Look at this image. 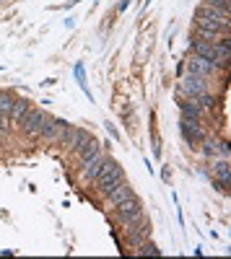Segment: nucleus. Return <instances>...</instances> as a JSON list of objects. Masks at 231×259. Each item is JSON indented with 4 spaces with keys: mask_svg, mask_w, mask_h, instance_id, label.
Returning <instances> with one entry per match:
<instances>
[{
    "mask_svg": "<svg viewBox=\"0 0 231 259\" xmlns=\"http://www.w3.org/2000/svg\"><path fill=\"white\" fill-rule=\"evenodd\" d=\"M96 182V189H99V194H107L120 184V182H125V171H122V166L117 163V161H112V158H107L104 161V166H101V171H99V177L94 179Z\"/></svg>",
    "mask_w": 231,
    "mask_h": 259,
    "instance_id": "nucleus-1",
    "label": "nucleus"
},
{
    "mask_svg": "<svg viewBox=\"0 0 231 259\" xmlns=\"http://www.w3.org/2000/svg\"><path fill=\"white\" fill-rule=\"evenodd\" d=\"M198 26L216 29V31H221V34L228 36L231 21H228V13H226V11H218V8H211V6H203V8L198 11Z\"/></svg>",
    "mask_w": 231,
    "mask_h": 259,
    "instance_id": "nucleus-2",
    "label": "nucleus"
},
{
    "mask_svg": "<svg viewBox=\"0 0 231 259\" xmlns=\"http://www.w3.org/2000/svg\"><path fill=\"white\" fill-rule=\"evenodd\" d=\"M50 119H52V117H50L47 112H42V109H29L18 124H21V130H24L29 138H39V135H42V127H45Z\"/></svg>",
    "mask_w": 231,
    "mask_h": 259,
    "instance_id": "nucleus-3",
    "label": "nucleus"
},
{
    "mask_svg": "<svg viewBox=\"0 0 231 259\" xmlns=\"http://www.w3.org/2000/svg\"><path fill=\"white\" fill-rule=\"evenodd\" d=\"M205 80H208V78H200V75H190V73H187V75L179 80L177 91H179L182 99H198V96H203V94L208 91V83H205Z\"/></svg>",
    "mask_w": 231,
    "mask_h": 259,
    "instance_id": "nucleus-4",
    "label": "nucleus"
},
{
    "mask_svg": "<svg viewBox=\"0 0 231 259\" xmlns=\"http://www.w3.org/2000/svg\"><path fill=\"white\" fill-rule=\"evenodd\" d=\"M148 239H151V223L145 221V215H140L135 223L128 226V244L138 249L143 241H148Z\"/></svg>",
    "mask_w": 231,
    "mask_h": 259,
    "instance_id": "nucleus-5",
    "label": "nucleus"
},
{
    "mask_svg": "<svg viewBox=\"0 0 231 259\" xmlns=\"http://www.w3.org/2000/svg\"><path fill=\"white\" fill-rule=\"evenodd\" d=\"M190 47H192V55H198V57H203V60H208V62H213L216 68H226V62H221L218 60V55H216V41H203V39H192L190 41Z\"/></svg>",
    "mask_w": 231,
    "mask_h": 259,
    "instance_id": "nucleus-6",
    "label": "nucleus"
},
{
    "mask_svg": "<svg viewBox=\"0 0 231 259\" xmlns=\"http://www.w3.org/2000/svg\"><path fill=\"white\" fill-rule=\"evenodd\" d=\"M68 133H70V124L65 119H50L45 127H42V138L55 140V143H65Z\"/></svg>",
    "mask_w": 231,
    "mask_h": 259,
    "instance_id": "nucleus-7",
    "label": "nucleus"
},
{
    "mask_svg": "<svg viewBox=\"0 0 231 259\" xmlns=\"http://www.w3.org/2000/svg\"><path fill=\"white\" fill-rule=\"evenodd\" d=\"M117 218L125 223V226H130V223H135L140 215H143V207H140V202L135 200V197H130V200H125V202H120L117 207Z\"/></svg>",
    "mask_w": 231,
    "mask_h": 259,
    "instance_id": "nucleus-8",
    "label": "nucleus"
},
{
    "mask_svg": "<svg viewBox=\"0 0 231 259\" xmlns=\"http://www.w3.org/2000/svg\"><path fill=\"white\" fill-rule=\"evenodd\" d=\"M216 70H218V68H216L213 62H208V60H203V57H198V55H192L190 60H187V73H190V75L211 78Z\"/></svg>",
    "mask_w": 231,
    "mask_h": 259,
    "instance_id": "nucleus-9",
    "label": "nucleus"
},
{
    "mask_svg": "<svg viewBox=\"0 0 231 259\" xmlns=\"http://www.w3.org/2000/svg\"><path fill=\"white\" fill-rule=\"evenodd\" d=\"M179 130H182V135H184L187 143H200V140L205 138V135H203V127H200V119H187V117H182Z\"/></svg>",
    "mask_w": 231,
    "mask_h": 259,
    "instance_id": "nucleus-10",
    "label": "nucleus"
},
{
    "mask_svg": "<svg viewBox=\"0 0 231 259\" xmlns=\"http://www.w3.org/2000/svg\"><path fill=\"white\" fill-rule=\"evenodd\" d=\"M130 197H135V194H133V187L128 184V182H120L109 194H107V200H109V205L112 207H117L120 202H125V200H130Z\"/></svg>",
    "mask_w": 231,
    "mask_h": 259,
    "instance_id": "nucleus-11",
    "label": "nucleus"
},
{
    "mask_svg": "<svg viewBox=\"0 0 231 259\" xmlns=\"http://www.w3.org/2000/svg\"><path fill=\"white\" fill-rule=\"evenodd\" d=\"M213 174L218 179V184L226 189L231 184V166H228V158H213Z\"/></svg>",
    "mask_w": 231,
    "mask_h": 259,
    "instance_id": "nucleus-12",
    "label": "nucleus"
},
{
    "mask_svg": "<svg viewBox=\"0 0 231 259\" xmlns=\"http://www.w3.org/2000/svg\"><path fill=\"white\" fill-rule=\"evenodd\" d=\"M203 153L211 158H228V143L223 140H205L203 143Z\"/></svg>",
    "mask_w": 231,
    "mask_h": 259,
    "instance_id": "nucleus-13",
    "label": "nucleus"
},
{
    "mask_svg": "<svg viewBox=\"0 0 231 259\" xmlns=\"http://www.w3.org/2000/svg\"><path fill=\"white\" fill-rule=\"evenodd\" d=\"M104 158L101 153H96L94 158H89V161H83V179L86 182H94L96 177H99V171H101V166H104Z\"/></svg>",
    "mask_w": 231,
    "mask_h": 259,
    "instance_id": "nucleus-14",
    "label": "nucleus"
},
{
    "mask_svg": "<svg viewBox=\"0 0 231 259\" xmlns=\"http://www.w3.org/2000/svg\"><path fill=\"white\" fill-rule=\"evenodd\" d=\"M179 112H182V117H187V119H200V117H203V106H200L195 99H182V101H179Z\"/></svg>",
    "mask_w": 231,
    "mask_h": 259,
    "instance_id": "nucleus-15",
    "label": "nucleus"
},
{
    "mask_svg": "<svg viewBox=\"0 0 231 259\" xmlns=\"http://www.w3.org/2000/svg\"><path fill=\"white\" fill-rule=\"evenodd\" d=\"M91 135L86 133V130H81V127H70V133H68V138H65V143L62 145H68V148H73V150H78L83 143H86Z\"/></svg>",
    "mask_w": 231,
    "mask_h": 259,
    "instance_id": "nucleus-16",
    "label": "nucleus"
},
{
    "mask_svg": "<svg viewBox=\"0 0 231 259\" xmlns=\"http://www.w3.org/2000/svg\"><path fill=\"white\" fill-rule=\"evenodd\" d=\"M75 153H78V158H81V163H83V161L94 158L96 153H101V145H99V143H96L94 138H89L86 143H83V145H81V148L75 150Z\"/></svg>",
    "mask_w": 231,
    "mask_h": 259,
    "instance_id": "nucleus-17",
    "label": "nucleus"
},
{
    "mask_svg": "<svg viewBox=\"0 0 231 259\" xmlns=\"http://www.w3.org/2000/svg\"><path fill=\"white\" fill-rule=\"evenodd\" d=\"M31 109V104L29 101H24V99H18V101H13V106H11V112H8V119H11V124H18L21 119H24V114Z\"/></svg>",
    "mask_w": 231,
    "mask_h": 259,
    "instance_id": "nucleus-18",
    "label": "nucleus"
},
{
    "mask_svg": "<svg viewBox=\"0 0 231 259\" xmlns=\"http://www.w3.org/2000/svg\"><path fill=\"white\" fill-rule=\"evenodd\" d=\"M195 36H198V39H203V41H218V39H221V36H226V34H221V31H216V29L198 26V29H195Z\"/></svg>",
    "mask_w": 231,
    "mask_h": 259,
    "instance_id": "nucleus-19",
    "label": "nucleus"
},
{
    "mask_svg": "<svg viewBox=\"0 0 231 259\" xmlns=\"http://www.w3.org/2000/svg\"><path fill=\"white\" fill-rule=\"evenodd\" d=\"M135 251H138L140 256H159V254H161V249H159V246H156L151 239H148V241H143V244H140Z\"/></svg>",
    "mask_w": 231,
    "mask_h": 259,
    "instance_id": "nucleus-20",
    "label": "nucleus"
},
{
    "mask_svg": "<svg viewBox=\"0 0 231 259\" xmlns=\"http://www.w3.org/2000/svg\"><path fill=\"white\" fill-rule=\"evenodd\" d=\"M73 73H75V80H78V85L83 89V94L86 96H91V91H89V83H86V73H83V65L78 62L75 68H73Z\"/></svg>",
    "mask_w": 231,
    "mask_h": 259,
    "instance_id": "nucleus-21",
    "label": "nucleus"
},
{
    "mask_svg": "<svg viewBox=\"0 0 231 259\" xmlns=\"http://www.w3.org/2000/svg\"><path fill=\"white\" fill-rule=\"evenodd\" d=\"M11 106H13V99H11L8 94H0V112L8 114V112H11Z\"/></svg>",
    "mask_w": 231,
    "mask_h": 259,
    "instance_id": "nucleus-22",
    "label": "nucleus"
},
{
    "mask_svg": "<svg viewBox=\"0 0 231 259\" xmlns=\"http://www.w3.org/2000/svg\"><path fill=\"white\" fill-rule=\"evenodd\" d=\"M205 6H211V8H218V11H226V13H228V0H205Z\"/></svg>",
    "mask_w": 231,
    "mask_h": 259,
    "instance_id": "nucleus-23",
    "label": "nucleus"
},
{
    "mask_svg": "<svg viewBox=\"0 0 231 259\" xmlns=\"http://www.w3.org/2000/svg\"><path fill=\"white\" fill-rule=\"evenodd\" d=\"M107 130H109V133L114 135V140H120V135H117V130H114V124H109V122H107Z\"/></svg>",
    "mask_w": 231,
    "mask_h": 259,
    "instance_id": "nucleus-24",
    "label": "nucleus"
}]
</instances>
